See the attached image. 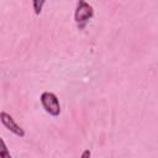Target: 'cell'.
I'll return each instance as SVG.
<instances>
[{
  "mask_svg": "<svg viewBox=\"0 0 158 158\" xmlns=\"http://www.w3.org/2000/svg\"><path fill=\"white\" fill-rule=\"evenodd\" d=\"M94 15V10H93V6L83 0H80L78 4H77V9H75V12H74V20H75V23L78 26L79 30L84 28L88 23V21L93 17Z\"/></svg>",
  "mask_w": 158,
  "mask_h": 158,
  "instance_id": "obj_1",
  "label": "cell"
},
{
  "mask_svg": "<svg viewBox=\"0 0 158 158\" xmlns=\"http://www.w3.org/2000/svg\"><path fill=\"white\" fill-rule=\"evenodd\" d=\"M41 104L46 112L52 116H58L60 114V104L56 94L51 91H44L41 95Z\"/></svg>",
  "mask_w": 158,
  "mask_h": 158,
  "instance_id": "obj_2",
  "label": "cell"
},
{
  "mask_svg": "<svg viewBox=\"0 0 158 158\" xmlns=\"http://www.w3.org/2000/svg\"><path fill=\"white\" fill-rule=\"evenodd\" d=\"M0 118H1L2 125H4L9 131H11L14 135H16V136H19V137H23V136H25L23 128H22L20 125H17V123L15 122V120L12 118V116H10V115L6 114L5 111H2V112L0 114Z\"/></svg>",
  "mask_w": 158,
  "mask_h": 158,
  "instance_id": "obj_3",
  "label": "cell"
},
{
  "mask_svg": "<svg viewBox=\"0 0 158 158\" xmlns=\"http://www.w3.org/2000/svg\"><path fill=\"white\" fill-rule=\"evenodd\" d=\"M0 146H1V148H0V157H1V158H11L10 152L7 151L4 139H0Z\"/></svg>",
  "mask_w": 158,
  "mask_h": 158,
  "instance_id": "obj_4",
  "label": "cell"
},
{
  "mask_svg": "<svg viewBox=\"0 0 158 158\" xmlns=\"http://www.w3.org/2000/svg\"><path fill=\"white\" fill-rule=\"evenodd\" d=\"M44 5V1L43 0H35L33 1V10H35V14L36 15H40L41 14V10H42V6Z\"/></svg>",
  "mask_w": 158,
  "mask_h": 158,
  "instance_id": "obj_5",
  "label": "cell"
},
{
  "mask_svg": "<svg viewBox=\"0 0 158 158\" xmlns=\"http://www.w3.org/2000/svg\"><path fill=\"white\" fill-rule=\"evenodd\" d=\"M90 156H91V152H90L89 149H85V151H83L80 158H90Z\"/></svg>",
  "mask_w": 158,
  "mask_h": 158,
  "instance_id": "obj_6",
  "label": "cell"
}]
</instances>
